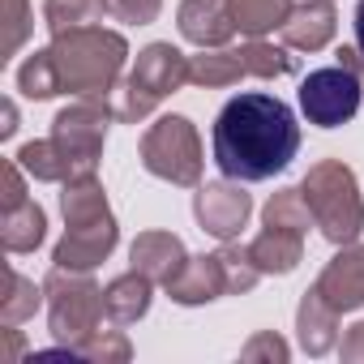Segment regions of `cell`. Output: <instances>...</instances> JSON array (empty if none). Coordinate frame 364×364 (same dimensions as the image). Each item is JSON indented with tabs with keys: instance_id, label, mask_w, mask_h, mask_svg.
<instances>
[{
	"instance_id": "cell-1",
	"label": "cell",
	"mask_w": 364,
	"mask_h": 364,
	"mask_svg": "<svg viewBox=\"0 0 364 364\" xmlns=\"http://www.w3.org/2000/svg\"><path fill=\"white\" fill-rule=\"evenodd\" d=\"M210 141H215V163L223 176L257 185V180L279 176L296 159L300 124L283 99L266 90H249L223 103Z\"/></svg>"
},
{
	"instance_id": "cell-2",
	"label": "cell",
	"mask_w": 364,
	"mask_h": 364,
	"mask_svg": "<svg viewBox=\"0 0 364 364\" xmlns=\"http://www.w3.org/2000/svg\"><path fill=\"white\" fill-rule=\"evenodd\" d=\"M300 107H304V116H309L313 124H321V129H334V124L351 120L355 107H360V77H355V69L343 60V65H334V69L309 73L304 86H300Z\"/></svg>"
},
{
	"instance_id": "cell-3",
	"label": "cell",
	"mask_w": 364,
	"mask_h": 364,
	"mask_svg": "<svg viewBox=\"0 0 364 364\" xmlns=\"http://www.w3.org/2000/svg\"><path fill=\"white\" fill-rule=\"evenodd\" d=\"M146 163H150V171L171 176V180H193V176H198L193 133H189V124L180 120V116L163 120V124L146 137Z\"/></svg>"
},
{
	"instance_id": "cell-4",
	"label": "cell",
	"mask_w": 364,
	"mask_h": 364,
	"mask_svg": "<svg viewBox=\"0 0 364 364\" xmlns=\"http://www.w3.org/2000/svg\"><path fill=\"white\" fill-rule=\"evenodd\" d=\"M180 77H185V60H180V52H171V48H150V52L141 56L137 77H133L129 90H146L141 103H154V99H159L163 90H171Z\"/></svg>"
},
{
	"instance_id": "cell-5",
	"label": "cell",
	"mask_w": 364,
	"mask_h": 364,
	"mask_svg": "<svg viewBox=\"0 0 364 364\" xmlns=\"http://www.w3.org/2000/svg\"><path fill=\"white\" fill-rule=\"evenodd\" d=\"M198 215L206 219L210 232L228 236V232H236L240 219L249 215V198H245V193H232V189H223V185H210V189L202 193V202H198Z\"/></svg>"
},
{
	"instance_id": "cell-6",
	"label": "cell",
	"mask_w": 364,
	"mask_h": 364,
	"mask_svg": "<svg viewBox=\"0 0 364 364\" xmlns=\"http://www.w3.org/2000/svg\"><path fill=\"white\" fill-rule=\"evenodd\" d=\"M180 26H185V35L198 39V43H219L228 35V22H223L215 0H189L185 14H180Z\"/></svg>"
},
{
	"instance_id": "cell-7",
	"label": "cell",
	"mask_w": 364,
	"mask_h": 364,
	"mask_svg": "<svg viewBox=\"0 0 364 364\" xmlns=\"http://www.w3.org/2000/svg\"><path fill=\"white\" fill-rule=\"evenodd\" d=\"M326 35H330V5H326V0H317V5L300 9L296 22L287 26V39L300 43V48H317Z\"/></svg>"
},
{
	"instance_id": "cell-8",
	"label": "cell",
	"mask_w": 364,
	"mask_h": 364,
	"mask_svg": "<svg viewBox=\"0 0 364 364\" xmlns=\"http://www.w3.org/2000/svg\"><path fill=\"white\" fill-rule=\"evenodd\" d=\"M232 14L240 31H270L283 14H287V0H232Z\"/></svg>"
},
{
	"instance_id": "cell-9",
	"label": "cell",
	"mask_w": 364,
	"mask_h": 364,
	"mask_svg": "<svg viewBox=\"0 0 364 364\" xmlns=\"http://www.w3.org/2000/svg\"><path fill=\"white\" fill-rule=\"evenodd\" d=\"M22 86H26V95H56V82H52V73H48V56H39V60H31L26 69H22Z\"/></svg>"
},
{
	"instance_id": "cell-10",
	"label": "cell",
	"mask_w": 364,
	"mask_h": 364,
	"mask_svg": "<svg viewBox=\"0 0 364 364\" xmlns=\"http://www.w3.org/2000/svg\"><path fill=\"white\" fill-rule=\"evenodd\" d=\"M355 43H360V56H364V0L355 5Z\"/></svg>"
}]
</instances>
